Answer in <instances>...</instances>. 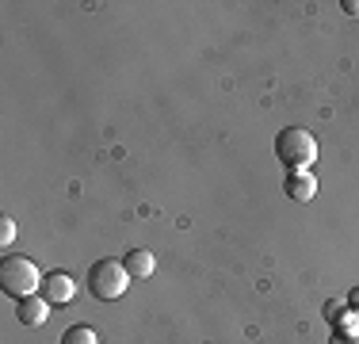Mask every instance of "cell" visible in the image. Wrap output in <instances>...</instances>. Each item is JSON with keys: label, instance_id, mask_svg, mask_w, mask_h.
<instances>
[{"label": "cell", "instance_id": "cell-7", "mask_svg": "<svg viewBox=\"0 0 359 344\" xmlns=\"http://www.w3.org/2000/svg\"><path fill=\"white\" fill-rule=\"evenodd\" d=\"M126 272H130V279H149L153 272H157V260H153L149 249H130V253L123 256Z\"/></svg>", "mask_w": 359, "mask_h": 344}, {"label": "cell", "instance_id": "cell-5", "mask_svg": "<svg viewBox=\"0 0 359 344\" xmlns=\"http://www.w3.org/2000/svg\"><path fill=\"white\" fill-rule=\"evenodd\" d=\"M50 310L54 306L46 303V295H27V298L15 303V317H20V325H27V329H39V325L50 322Z\"/></svg>", "mask_w": 359, "mask_h": 344}, {"label": "cell", "instance_id": "cell-13", "mask_svg": "<svg viewBox=\"0 0 359 344\" xmlns=\"http://www.w3.org/2000/svg\"><path fill=\"white\" fill-rule=\"evenodd\" d=\"M340 8H344L348 15H359V0H344V4H340Z\"/></svg>", "mask_w": 359, "mask_h": 344}, {"label": "cell", "instance_id": "cell-4", "mask_svg": "<svg viewBox=\"0 0 359 344\" xmlns=\"http://www.w3.org/2000/svg\"><path fill=\"white\" fill-rule=\"evenodd\" d=\"M42 295H46L50 306H69L76 298V279L69 272H46V279H42Z\"/></svg>", "mask_w": 359, "mask_h": 344}, {"label": "cell", "instance_id": "cell-2", "mask_svg": "<svg viewBox=\"0 0 359 344\" xmlns=\"http://www.w3.org/2000/svg\"><path fill=\"white\" fill-rule=\"evenodd\" d=\"M130 272H126L123 260H111V256H104V260H96L88 268V275H84V287H88L92 298H100V303H115V298L126 295V287H130Z\"/></svg>", "mask_w": 359, "mask_h": 344}, {"label": "cell", "instance_id": "cell-12", "mask_svg": "<svg viewBox=\"0 0 359 344\" xmlns=\"http://www.w3.org/2000/svg\"><path fill=\"white\" fill-rule=\"evenodd\" d=\"M348 306H352V310H359V283H355L352 291H348Z\"/></svg>", "mask_w": 359, "mask_h": 344}, {"label": "cell", "instance_id": "cell-6", "mask_svg": "<svg viewBox=\"0 0 359 344\" xmlns=\"http://www.w3.org/2000/svg\"><path fill=\"white\" fill-rule=\"evenodd\" d=\"M283 192H287V199H294V203H310L313 195H318V180H313V172H287Z\"/></svg>", "mask_w": 359, "mask_h": 344}, {"label": "cell", "instance_id": "cell-8", "mask_svg": "<svg viewBox=\"0 0 359 344\" xmlns=\"http://www.w3.org/2000/svg\"><path fill=\"white\" fill-rule=\"evenodd\" d=\"M62 344H100V337H96L92 325H69V329L62 333Z\"/></svg>", "mask_w": 359, "mask_h": 344}, {"label": "cell", "instance_id": "cell-10", "mask_svg": "<svg viewBox=\"0 0 359 344\" xmlns=\"http://www.w3.org/2000/svg\"><path fill=\"white\" fill-rule=\"evenodd\" d=\"M325 322H340V303H325Z\"/></svg>", "mask_w": 359, "mask_h": 344}, {"label": "cell", "instance_id": "cell-9", "mask_svg": "<svg viewBox=\"0 0 359 344\" xmlns=\"http://www.w3.org/2000/svg\"><path fill=\"white\" fill-rule=\"evenodd\" d=\"M12 241H15V222L8 214H0V249H12Z\"/></svg>", "mask_w": 359, "mask_h": 344}, {"label": "cell", "instance_id": "cell-3", "mask_svg": "<svg viewBox=\"0 0 359 344\" xmlns=\"http://www.w3.org/2000/svg\"><path fill=\"white\" fill-rule=\"evenodd\" d=\"M276 157L287 165V172H310V165L318 161V138L306 126H287L276 138Z\"/></svg>", "mask_w": 359, "mask_h": 344}, {"label": "cell", "instance_id": "cell-11", "mask_svg": "<svg viewBox=\"0 0 359 344\" xmlns=\"http://www.w3.org/2000/svg\"><path fill=\"white\" fill-rule=\"evenodd\" d=\"M329 344H359V340H355V337H344V333H332Z\"/></svg>", "mask_w": 359, "mask_h": 344}, {"label": "cell", "instance_id": "cell-1", "mask_svg": "<svg viewBox=\"0 0 359 344\" xmlns=\"http://www.w3.org/2000/svg\"><path fill=\"white\" fill-rule=\"evenodd\" d=\"M42 279H46V275L39 272V264L23 253H8L4 260H0V291H4L8 298H15V303L27 298V295H39Z\"/></svg>", "mask_w": 359, "mask_h": 344}]
</instances>
